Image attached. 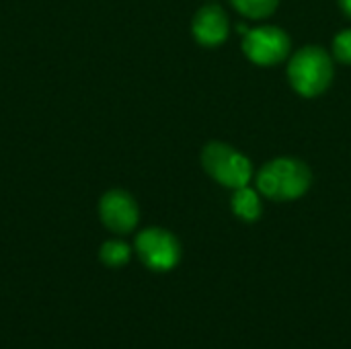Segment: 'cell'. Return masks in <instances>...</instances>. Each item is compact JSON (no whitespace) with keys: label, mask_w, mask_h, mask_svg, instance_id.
Here are the masks:
<instances>
[{"label":"cell","mask_w":351,"mask_h":349,"mask_svg":"<svg viewBox=\"0 0 351 349\" xmlns=\"http://www.w3.org/2000/svg\"><path fill=\"white\" fill-rule=\"evenodd\" d=\"M311 183L308 165L292 156L274 158L257 173V189L274 202H294L311 189Z\"/></svg>","instance_id":"1"},{"label":"cell","mask_w":351,"mask_h":349,"mask_svg":"<svg viewBox=\"0 0 351 349\" xmlns=\"http://www.w3.org/2000/svg\"><path fill=\"white\" fill-rule=\"evenodd\" d=\"M288 78L292 88L302 97H319L333 80V60L319 45L298 49L288 64Z\"/></svg>","instance_id":"2"},{"label":"cell","mask_w":351,"mask_h":349,"mask_svg":"<svg viewBox=\"0 0 351 349\" xmlns=\"http://www.w3.org/2000/svg\"><path fill=\"white\" fill-rule=\"evenodd\" d=\"M202 167L214 181L230 189L249 185L253 177L251 160L224 142H210L202 150Z\"/></svg>","instance_id":"3"},{"label":"cell","mask_w":351,"mask_h":349,"mask_svg":"<svg viewBox=\"0 0 351 349\" xmlns=\"http://www.w3.org/2000/svg\"><path fill=\"white\" fill-rule=\"evenodd\" d=\"M136 253L148 269L169 272L181 259V245L165 228H146L136 239Z\"/></svg>","instance_id":"4"},{"label":"cell","mask_w":351,"mask_h":349,"mask_svg":"<svg viewBox=\"0 0 351 349\" xmlns=\"http://www.w3.org/2000/svg\"><path fill=\"white\" fill-rule=\"evenodd\" d=\"M243 51L259 66H274L288 58L290 37L284 29L274 25L249 29L243 39Z\"/></svg>","instance_id":"5"},{"label":"cell","mask_w":351,"mask_h":349,"mask_svg":"<svg viewBox=\"0 0 351 349\" xmlns=\"http://www.w3.org/2000/svg\"><path fill=\"white\" fill-rule=\"evenodd\" d=\"M99 216L101 222L117 234H128L136 228L138 220H140V210L136 200L121 191V189H113L107 191L101 202H99Z\"/></svg>","instance_id":"6"},{"label":"cell","mask_w":351,"mask_h":349,"mask_svg":"<svg viewBox=\"0 0 351 349\" xmlns=\"http://www.w3.org/2000/svg\"><path fill=\"white\" fill-rule=\"evenodd\" d=\"M191 29L197 43L206 47H214L226 41L230 25L226 12L218 4H206L195 12Z\"/></svg>","instance_id":"7"},{"label":"cell","mask_w":351,"mask_h":349,"mask_svg":"<svg viewBox=\"0 0 351 349\" xmlns=\"http://www.w3.org/2000/svg\"><path fill=\"white\" fill-rule=\"evenodd\" d=\"M230 208H232L234 216H239L245 222H257L263 214L259 193L255 189H251L249 185L234 189L232 200H230Z\"/></svg>","instance_id":"8"},{"label":"cell","mask_w":351,"mask_h":349,"mask_svg":"<svg viewBox=\"0 0 351 349\" xmlns=\"http://www.w3.org/2000/svg\"><path fill=\"white\" fill-rule=\"evenodd\" d=\"M99 257L107 267H123L132 257V249L123 241H107L101 247Z\"/></svg>","instance_id":"9"},{"label":"cell","mask_w":351,"mask_h":349,"mask_svg":"<svg viewBox=\"0 0 351 349\" xmlns=\"http://www.w3.org/2000/svg\"><path fill=\"white\" fill-rule=\"evenodd\" d=\"M234 8L249 19H263L276 12L280 0H230Z\"/></svg>","instance_id":"10"},{"label":"cell","mask_w":351,"mask_h":349,"mask_svg":"<svg viewBox=\"0 0 351 349\" xmlns=\"http://www.w3.org/2000/svg\"><path fill=\"white\" fill-rule=\"evenodd\" d=\"M333 53L339 62L351 64V29L341 31L335 39H333Z\"/></svg>","instance_id":"11"},{"label":"cell","mask_w":351,"mask_h":349,"mask_svg":"<svg viewBox=\"0 0 351 349\" xmlns=\"http://www.w3.org/2000/svg\"><path fill=\"white\" fill-rule=\"evenodd\" d=\"M339 4H341V8H343V12L351 16V0H339Z\"/></svg>","instance_id":"12"}]
</instances>
